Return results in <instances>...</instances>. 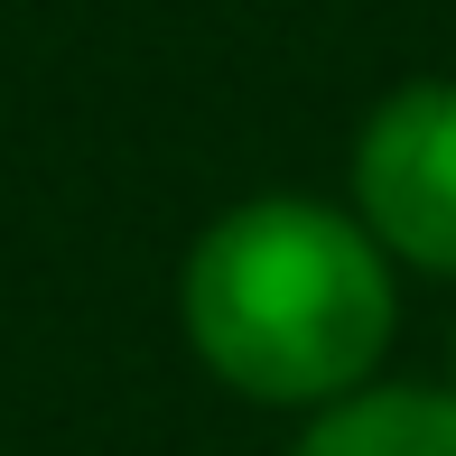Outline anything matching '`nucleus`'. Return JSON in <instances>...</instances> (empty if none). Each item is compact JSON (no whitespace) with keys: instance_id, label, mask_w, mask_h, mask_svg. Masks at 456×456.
Segmentation results:
<instances>
[{"instance_id":"obj_2","label":"nucleus","mask_w":456,"mask_h":456,"mask_svg":"<svg viewBox=\"0 0 456 456\" xmlns=\"http://www.w3.org/2000/svg\"><path fill=\"white\" fill-rule=\"evenodd\" d=\"M354 215L391 261L456 280V85L447 75H419L363 112Z\"/></svg>"},{"instance_id":"obj_4","label":"nucleus","mask_w":456,"mask_h":456,"mask_svg":"<svg viewBox=\"0 0 456 456\" xmlns=\"http://www.w3.org/2000/svg\"><path fill=\"white\" fill-rule=\"evenodd\" d=\"M447 391H456V336H447Z\"/></svg>"},{"instance_id":"obj_1","label":"nucleus","mask_w":456,"mask_h":456,"mask_svg":"<svg viewBox=\"0 0 456 456\" xmlns=\"http://www.w3.org/2000/svg\"><path fill=\"white\" fill-rule=\"evenodd\" d=\"M186 345L224 391L271 410H326L372 382L391 354V252L363 233V215L317 196H252L215 215L177 280Z\"/></svg>"},{"instance_id":"obj_3","label":"nucleus","mask_w":456,"mask_h":456,"mask_svg":"<svg viewBox=\"0 0 456 456\" xmlns=\"http://www.w3.org/2000/svg\"><path fill=\"white\" fill-rule=\"evenodd\" d=\"M298 456H456V391L363 382L307 419Z\"/></svg>"}]
</instances>
